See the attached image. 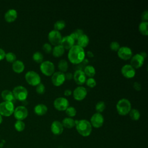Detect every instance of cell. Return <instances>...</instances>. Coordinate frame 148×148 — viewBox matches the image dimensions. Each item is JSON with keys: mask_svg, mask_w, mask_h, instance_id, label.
Listing matches in <instances>:
<instances>
[{"mask_svg": "<svg viewBox=\"0 0 148 148\" xmlns=\"http://www.w3.org/2000/svg\"><path fill=\"white\" fill-rule=\"evenodd\" d=\"M68 58L71 62L77 64L84 60L85 51L83 48L78 45H73L68 51Z\"/></svg>", "mask_w": 148, "mask_h": 148, "instance_id": "6da1fadb", "label": "cell"}, {"mask_svg": "<svg viewBox=\"0 0 148 148\" xmlns=\"http://www.w3.org/2000/svg\"><path fill=\"white\" fill-rule=\"evenodd\" d=\"M75 126L78 133L83 136H89L92 131V126L90 123L85 119L75 120Z\"/></svg>", "mask_w": 148, "mask_h": 148, "instance_id": "7a4b0ae2", "label": "cell"}, {"mask_svg": "<svg viewBox=\"0 0 148 148\" xmlns=\"http://www.w3.org/2000/svg\"><path fill=\"white\" fill-rule=\"evenodd\" d=\"M116 109L120 115L125 116L128 114L131 109V103L128 99L121 98L117 102Z\"/></svg>", "mask_w": 148, "mask_h": 148, "instance_id": "3957f363", "label": "cell"}, {"mask_svg": "<svg viewBox=\"0 0 148 148\" xmlns=\"http://www.w3.org/2000/svg\"><path fill=\"white\" fill-rule=\"evenodd\" d=\"M25 79L29 84L33 86H36L41 83L40 75L34 71H28L25 75Z\"/></svg>", "mask_w": 148, "mask_h": 148, "instance_id": "277c9868", "label": "cell"}, {"mask_svg": "<svg viewBox=\"0 0 148 148\" xmlns=\"http://www.w3.org/2000/svg\"><path fill=\"white\" fill-rule=\"evenodd\" d=\"M14 110V103L11 102H3L0 103V114L8 117L11 116Z\"/></svg>", "mask_w": 148, "mask_h": 148, "instance_id": "5b68a950", "label": "cell"}, {"mask_svg": "<svg viewBox=\"0 0 148 148\" xmlns=\"http://www.w3.org/2000/svg\"><path fill=\"white\" fill-rule=\"evenodd\" d=\"M13 94L16 99L20 101H24L28 96V91L27 88L22 86L15 87L13 90Z\"/></svg>", "mask_w": 148, "mask_h": 148, "instance_id": "8992f818", "label": "cell"}, {"mask_svg": "<svg viewBox=\"0 0 148 148\" xmlns=\"http://www.w3.org/2000/svg\"><path fill=\"white\" fill-rule=\"evenodd\" d=\"M40 69L43 74L46 76H51L55 70V66L53 62L50 61H45L40 63Z\"/></svg>", "mask_w": 148, "mask_h": 148, "instance_id": "52a82bcc", "label": "cell"}, {"mask_svg": "<svg viewBox=\"0 0 148 148\" xmlns=\"http://www.w3.org/2000/svg\"><path fill=\"white\" fill-rule=\"evenodd\" d=\"M53 105L54 108L58 110L63 111L69 106V103L68 100L65 97H57L54 101Z\"/></svg>", "mask_w": 148, "mask_h": 148, "instance_id": "ba28073f", "label": "cell"}, {"mask_svg": "<svg viewBox=\"0 0 148 148\" xmlns=\"http://www.w3.org/2000/svg\"><path fill=\"white\" fill-rule=\"evenodd\" d=\"M62 38V36L61 33L55 29L50 31L48 34V39L49 42L54 46L60 44Z\"/></svg>", "mask_w": 148, "mask_h": 148, "instance_id": "9c48e42d", "label": "cell"}, {"mask_svg": "<svg viewBox=\"0 0 148 148\" xmlns=\"http://www.w3.org/2000/svg\"><path fill=\"white\" fill-rule=\"evenodd\" d=\"M14 116L17 120L25 119L28 114V109L24 106H18L14 110Z\"/></svg>", "mask_w": 148, "mask_h": 148, "instance_id": "30bf717a", "label": "cell"}, {"mask_svg": "<svg viewBox=\"0 0 148 148\" xmlns=\"http://www.w3.org/2000/svg\"><path fill=\"white\" fill-rule=\"evenodd\" d=\"M104 122L103 116L101 113H95L91 117L90 124L95 128H100L102 126Z\"/></svg>", "mask_w": 148, "mask_h": 148, "instance_id": "8fae6325", "label": "cell"}, {"mask_svg": "<svg viewBox=\"0 0 148 148\" xmlns=\"http://www.w3.org/2000/svg\"><path fill=\"white\" fill-rule=\"evenodd\" d=\"M51 80L52 83L56 86H60L62 85L65 80L64 73L60 71L54 72L51 75Z\"/></svg>", "mask_w": 148, "mask_h": 148, "instance_id": "7c38bea8", "label": "cell"}, {"mask_svg": "<svg viewBox=\"0 0 148 148\" xmlns=\"http://www.w3.org/2000/svg\"><path fill=\"white\" fill-rule=\"evenodd\" d=\"M117 55L121 59L127 60L132 56V51L131 48L128 46H121L117 51Z\"/></svg>", "mask_w": 148, "mask_h": 148, "instance_id": "4fadbf2b", "label": "cell"}, {"mask_svg": "<svg viewBox=\"0 0 148 148\" xmlns=\"http://www.w3.org/2000/svg\"><path fill=\"white\" fill-rule=\"evenodd\" d=\"M87 94V90L83 86H78L76 87L73 91V98L77 101H82L84 99Z\"/></svg>", "mask_w": 148, "mask_h": 148, "instance_id": "5bb4252c", "label": "cell"}, {"mask_svg": "<svg viewBox=\"0 0 148 148\" xmlns=\"http://www.w3.org/2000/svg\"><path fill=\"white\" fill-rule=\"evenodd\" d=\"M122 75L126 78H132L135 75V69L132 67L130 64L124 65L121 69Z\"/></svg>", "mask_w": 148, "mask_h": 148, "instance_id": "9a60e30c", "label": "cell"}, {"mask_svg": "<svg viewBox=\"0 0 148 148\" xmlns=\"http://www.w3.org/2000/svg\"><path fill=\"white\" fill-rule=\"evenodd\" d=\"M144 61L145 58L139 53H136L131 57L130 65L135 69L139 68L143 65Z\"/></svg>", "mask_w": 148, "mask_h": 148, "instance_id": "2e32d148", "label": "cell"}, {"mask_svg": "<svg viewBox=\"0 0 148 148\" xmlns=\"http://www.w3.org/2000/svg\"><path fill=\"white\" fill-rule=\"evenodd\" d=\"M73 78L77 84L82 85L86 82V76L82 69H77L73 74Z\"/></svg>", "mask_w": 148, "mask_h": 148, "instance_id": "e0dca14e", "label": "cell"}, {"mask_svg": "<svg viewBox=\"0 0 148 148\" xmlns=\"http://www.w3.org/2000/svg\"><path fill=\"white\" fill-rule=\"evenodd\" d=\"M64 127L60 121L58 120H55L51 123V131L53 134L56 135H60L62 133Z\"/></svg>", "mask_w": 148, "mask_h": 148, "instance_id": "ac0fdd59", "label": "cell"}, {"mask_svg": "<svg viewBox=\"0 0 148 148\" xmlns=\"http://www.w3.org/2000/svg\"><path fill=\"white\" fill-rule=\"evenodd\" d=\"M75 43V40L71 37L70 35H66L62 38L60 45L64 49H70Z\"/></svg>", "mask_w": 148, "mask_h": 148, "instance_id": "d6986e66", "label": "cell"}, {"mask_svg": "<svg viewBox=\"0 0 148 148\" xmlns=\"http://www.w3.org/2000/svg\"><path fill=\"white\" fill-rule=\"evenodd\" d=\"M17 17V12L15 9H9L5 14V19L8 23L14 21Z\"/></svg>", "mask_w": 148, "mask_h": 148, "instance_id": "ffe728a7", "label": "cell"}, {"mask_svg": "<svg viewBox=\"0 0 148 148\" xmlns=\"http://www.w3.org/2000/svg\"><path fill=\"white\" fill-rule=\"evenodd\" d=\"M47 106L43 103H39L35 106L34 110L36 114L38 116H43L47 112Z\"/></svg>", "mask_w": 148, "mask_h": 148, "instance_id": "44dd1931", "label": "cell"}, {"mask_svg": "<svg viewBox=\"0 0 148 148\" xmlns=\"http://www.w3.org/2000/svg\"><path fill=\"white\" fill-rule=\"evenodd\" d=\"M1 97L6 102H11L13 103L15 101V98L13 96V92L8 90H3L1 92Z\"/></svg>", "mask_w": 148, "mask_h": 148, "instance_id": "7402d4cb", "label": "cell"}, {"mask_svg": "<svg viewBox=\"0 0 148 148\" xmlns=\"http://www.w3.org/2000/svg\"><path fill=\"white\" fill-rule=\"evenodd\" d=\"M89 41V37L86 34H83L77 39V45L80 46L82 48H84L88 45Z\"/></svg>", "mask_w": 148, "mask_h": 148, "instance_id": "603a6c76", "label": "cell"}, {"mask_svg": "<svg viewBox=\"0 0 148 148\" xmlns=\"http://www.w3.org/2000/svg\"><path fill=\"white\" fill-rule=\"evenodd\" d=\"M24 64L23 62L20 60H16L12 64V69L13 70L18 73H21L24 70Z\"/></svg>", "mask_w": 148, "mask_h": 148, "instance_id": "cb8c5ba5", "label": "cell"}, {"mask_svg": "<svg viewBox=\"0 0 148 148\" xmlns=\"http://www.w3.org/2000/svg\"><path fill=\"white\" fill-rule=\"evenodd\" d=\"M65 51L64 48L60 44L55 46L52 49V54L56 57H61Z\"/></svg>", "mask_w": 148, "mask_h": 148, "instance_id": "d4e9b609", "label": "cell"}, {"mask_svg": "<svg viewBox=\"0 0 148 148\" xmlns=\"http://www.w3.org/2000/svg\"><path fill=\"white\" fill-rule=\"evenodd\" d=\"M62 124L64 127H65L66 128H72L74 126H75V120H73L72 118L67 117H65L62 121Z\"/></svg>", "mask_w": 148, "mask_h": 148, "instance_id": "484cf974", "label": "cell"}, {"mask_svg": "<svg viewBox=\"0 0 148 148\" xmlns=\"http://www.w3.org/2000/svg\"><path fill=\"white\" fill-rule=\"evenodd\" d=\"M83 72L85 73L86 76L89 77H93L96 72L95 68L90 65H86L83 69Z\"/></svg>", "mask_w": 148, "mask_h": 148, "instance_id": "4316f807", "label": "cell"}, {"mask_svg": "<svg viewBox=\"0 0 148 148\" xmlns=\"http://www.w3.org/2000/svg\"><path fill=\"white\" fill-rule=\"evenodd\" d=\"M147 25H148L147 21H142L139 24V27H138L139 31L143 35H147V34H148Z\"/></svg>", "mask_w": 148, "mask_h": 148, "instance_id": "83f0119b", "label": "cell"}, {"mask_svg": "<svg viewBox=\"0 0 148 148\" xmlns=\"http://www.w3.org/2000/svg\"><path fill=\"white\" fill-rule=\"evenodd\" d=\"M58 68L60 72L63 73L66 72L68 68V62L65 59L60 60L58 63Z\"/></svg>", "mask_w": 148, "mask_h": 148, "instance_id": "f1b7e54d", "label": "cell"}, {"mask_svg": "<svg viewBox=\"0 0 148 148\" xmlns=\"http://www.w3.org/2000/svg\"><path fill=\"white\" fill-rule=\"evenodd\" d=\"M129 115L132 120L135 121L139 120L140 116L139 111L136 109H131L129 112Z\"/></svg>", "mask_w": 148, "mask_h": 148, "instance_id": "f546056e", "label": "cell"}, {"mask_svg": "<svg viewBox=\"0 0 148 148\" xmlns=\"http://www.w3.org/2000/svg\"><path fill=\"white\" fill-rule=\"evenodd\" d=\"M66 25L65 21L62 20H59L56 21L54 24V28L55 30L60 31L64 28V27Z\"/></svg>", "mask_w": 148, "mask_h": 148, "instance_id": "4dcf8cb0", "label": "cell"}, {"mask_svg": "<svg viewBox=\"0 0 148 148\" xmlns=\"http://www.w3.org/2000/svg\"><path fill=\"white\" fill-rule=\"evenodd\" d=\"M32 58L36 62L41 63L43 61V55L40 51H35L32 55Z\"/></svg>", "mask_w": 148, "mask_h": 148, "instance_id": "1f68e13d", "label": "cell"}, {"mask_svg": "<svg viewBox=\"0 0 148 148\" xmlns=\"http://www.w3.org/2000/svg\"><path fill=\"white\" fill-rule=\"evenodd\" d=\"M105 108H106L105 103L102 101H98L95 105V110L97 112V113H101L105 110Z\"/></svg>", "mask_w": 148, "mask_h": 148, "instance_id": "d6a6232c", "label": "cell"}, {"mask_svg": "<svg viewBox=\"0 0 148 148\" xmlns=\"http://www.w3.org/2000/svg\"><path fill=\"white\" fill-rule=\"evenodd\" d=\"M83 31L81 29H76L73 32H72L69 35L75 41V40H77L79 36H80L82 35H83Z\"/></svg>", "mask_w": 148, "mask_h": 148, "instance_id": "836d02e7", "label": "cell"}, {"mask_svg": "<svg viewBox=\"0 0 148 148\" xmlns=\"http://www.w3.org/2000/svg\"><path fill=\"white\" fill-rule=\"evenodd\" d=\"M14 128L18 132L23 131L25 128V124L21 120H17L14 123Z\"/></svg>", "mask_w": 148, "mask_h": 148, "instance_id": "e575fe53", "label": "cell"}, {"mask_svg": "<svg viewBox=\"0 0 148 148\" xmlns=\"http://www.w3.org/2000/svg\"><path fill=\"white\" fill-rule=\"evenodd\" d=\"M65 113L69 117H74L76 114V109L73 107L69 106L65 110Z\"/></svg>", "mask_w": 148, "mask_h": 148, "instance_id": "d590c367", "label": "cell"}, {"mask_svg": "<svg viewBox=\"0 0 148 148\" xmlns=\"http://www.w3.org/2000/svg\"><path fill=\"white\" fill-rule=\"evenodd\" d=\"M5 58L7 61L9 62H14L16 60V56L12 52L8 53L5 54Z\"/></svg>", "mask_w": 148, "mask_h": 148, "instance_id": "8d00e7d4", "label": "cell"}, {"mask_svg": "<svg viewBox=\"0 0 148 148\" xmlns=\"http://www.w3.org/2000/svg\"><path fill=\"white\" fill-rule=\"evenodd\" d=\"M85 83L88 87L91 88L94 87L97 84V82L93 77H88L87 79H86Z\"/></svg>", "mask_w": 148, "mask_h": 148, "instance_id": "74e56055", "label": "cell"}, {"mask_svg": "<svg viewBox=\"0 0 148 148\" xmlns=\"http://www.w3.org/2000/svg\"><path fill=\"white\" fill-rule=\"evenodd\" d=\"M35 90H36V91L37 93H38L39 94H43L45 92L46 88H45V85L42 83H40L36 86Z\"/></svg>", "mask_w": 148, "mask_h": 148, "instance_id": "f35d334b", "label": "cell"}, {"mask_svg": "<svg viewBox=\"0 0 148 148\" xmlns=\"http://www.w3.org/2000/svg\"><path fill=\"white\" fill-rule=\"evenodd\" d=\"M110 49L114 51H117L119 49V48L120 47V44L119 42H116V41H113L110 43Z\"/></svg>", "mask_w": 148, "mask_h": 148, "instance_id": "ab89813d", "label": "cell"}, {"mask_svg": "<svg viewBox=\"0 0 148 148\" xmlns=\"http://www.w3.org/2000/svg\"><path fill=\"white\" fill-rule=\"evenodd\" d=\"M42 49L46 53H50L52 51V47L50 43H45L42 46Z\"/></svg>", "mask_w": 148, "mask_h": 148, "instance_id": "60d3db41", "label": "cell"}, {"mask_svg": "<svg viewBox=\"0 0 148 148\" xmlns=\"http://www.w3.org/2000/svg\"><path fill=\"white\" fill-rule=\"evenodd\" d=\"M140 17L143 21H147V20H148V11H147V10H144L141 13Z\"/></svg>", "mask_w": 148, "mask_h": 148, "instance_id": "b9f144b4", "label": "cell"}, {"mask_svg": "<svg viewBox=\"0 0 148 148\" xmlns=\"http://www.w3.org/2000/svg\"><path fill=\"white\" fill-rule=\"evenodd\" d=\"M133 87L136 91H139V90H140L142 86H141V84L140 83H139L138 82H135L133 83Z\"/></svg>", "mask_w": 148, "mask_h": 148, "instance_id": "7bdbcfd3", "label": "cell"}, {"mask_svg": "<svg viewBox=\"0 0 148 148\" xmlns=\"http://www.w3.org/2000/svg\"><path fill=\"white\" fill-rule=\"evenodd\" d=\"M65 75V80H71L73 78V73L70 72H66L65 73H64Z\"/></svg>", "mask_w": 148, "mask_h": 148, "instance_id": "ee69618b", "label": "cell"}, {"mask_svg": "<svg viewBox=\"0 0 148 148\" xmlns=\"http://www.w3.org/2000/svg\"><path fill=\"white\" fill-rule=\"evenodd\" d=\"M5 51L3 49H0V61L2 60L5 57Z\"/></svg>", "mask_w": 148, "mask_h": 148, "instance_id": "f6af8a7d", "label": "cell"}, {"mask_svg": "<svg viewBox=\"0 0 148 148\" xmlns=\"http://www.w3.org/2000/svg\"><path fill=\"white\" fill-rule=\"evenodd\" d=\"M72 91H71V90H69V89H66V90H65L64 92V95H65V96H69L70 95L72 94Z\"/></svg>", "mask_w": 148, "mask_h": 148, "instance_id": "bcb514c9", "label": "cell"}, {"mask_svg": "<svg viewBox=\"0 0 148 148\" xmlns=\"http://www.w3.org/2000/svg\"><path fill=\"white\" fill-rule=\"evenodd\" d=\"M139 54L145 59L146 58V57H147V53L145 51H140V53H139Z\"/></svg>", "mask_w": 148, "mask_h": 148, "instance_id": "7dc6e473", "label": "cell"}, {"mask_svg": "<svg viewBox=\"0 0 148 148\" xmlns=\"http://www.w3.org/2000/svg\"><path fill=\"white\" fill-rule=\"evenodd\" d=\"M87 56L89 57H94V54L91 51H88L87 52Z\"/></svg>", "mask_w": 148, "mask_h": 148, "instance_id": "c3c4849f", "label": "cell"}, {"mask_svg": "<svg viewBox=\"0 0 148 148\" xmlns=\"http://www.w3.org/2000/svg\"><path fill=\"white\" fill-rule=\"evenodd\" d=\"M2 122V116L0 114V124H1Z\"/></svg>", "mask_w": 148, "mask_h": 148, "instance_id": "681fc988", "label": "cell"}]
</instances>
